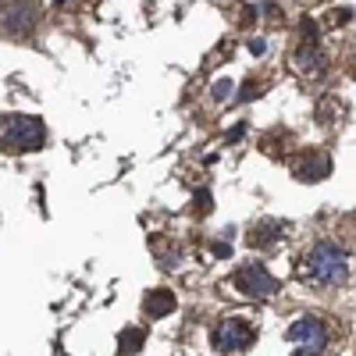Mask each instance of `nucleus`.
I'll list each match as a JSON object with an SVG mask.
<instances>
[{
	"mask_svg": "<svg viewBox=\"0 0 356 356\" xmlns=\"http://www.w3.org/2000/svg\"><path fill=\"white\" fill-rule=\"evenodd\" d=\"M303 275L314 285H342L349 278V257L335 243H321L310 250V257L303 264Z\"/></svg>",
	"mask_w": 356,
	"mask_h": 356,
	"instance_id": "nucleus-1",
	"label": "nucleus"
},
{
	"mask_svg": "<svg viewBox=\"0 0 356 356\" xmlns=\"http://www.w3.org/2000/svg\"><path fill=\"white\" fill-rule=\"evenodd\" d=\"M47 143V129L40 118H29V114H8L0 118V146L15 154H29V150H40Z\"/></svg>",
	"mask_w": 356,
	"mask_h": 356,
	"instance_id": "nucleus-2",
	"label": "nucleus"
},
{
	"mask_svg": "<svg viewBox=\"0 0 356 356\" xmlns=\"http://www.w3.org/2000/svg\"><path fill=\"white\" fill-rule=\"evenodd\" d=\"M40 25L36 0H4L0 4V36L4 40H29Z\"/></svg>",
	"mask_w": 356,
	"mask_h": 356,
	"instance_id": "nucleus-3",
	"label": "nucleus"
},
{
	"mask_svg": "<svg viewBox=\"0 0 356 356\" xmlns=\"http://www.w3.org/2000/svg\"><path fill=\"white\" fill-rule=\"evenodd\" d=\"M285 339L296 346V356H324V349H328V342H332L328 324H324L321 317H300V321H292Z\"/></svg>",
	"mask_w": 356,
	"mask_h": 356,
	"instance_id": "nucleus-4",
	"label": "nucleus"
},
{
	"mask_svg": "<svg viewBox=\"0 0 356 356\" xmlns=\"http://www.w3.org/2000/svg\"><path fill=\"white\" fill-rule=\"evenodd\" d=\"M253 335H257V332L250 328V321H243V317H225V321L214 324L211 346H214L218 353H243V349L253 346Z\"/></svg>",
	"mask_w": 356,
	"mask_h": 356,
	"instance_id": "nucleus-5",
	"label": "nucleus"
},
{
	"mask_svg": "<svg viewBox=\"0 0 356 356\" xmlns=\"http://www.w3.org/2000/svg\"><path fill=\"white\" fill-rule=\"evenodd\" d=\"M232 285L239 289L243 296H250V300H264V296H271V292L278 289V278L267 271L264 264L250 260V264H243L239 271L232 275Z\"/></svg>",
	"mask_w": 356,
	"mask_h": 356,
	"instance_id": "nucleus-6",
	"label": "nucleus"
},
{
	"mask_svg": "<svg viewBox=\"0 0 356 356\" xmlns=\"http://www.w3.org/2000/svg\"><path fill=\"white\" fill-rule=\"evenodd\" d=\"M292 175H296V182H321V178H328L332 175V157L324 154V150H307L292 161Z\"/></svg>",
	"mask_w": 356,
	"mask_h": 356,
	"instance_id": "nucleus-7",
	"label": "nucleus"
},
{
	"mask_svg": "<svg viewBox=\"0 0 356 356\" xmlns=\"http://www.w3.org/2000/svg\"><path fill=\"white\" fill-rule=\"evenodd\" d=\"M296 68H300L303 75H324V54H321V47H317V40H303L300 47H296Z\"/></svg>",
	"mask_w": 356,
	"mask_h": 356,
	"instance_id": "nucleus-8",
	"label": "nucleus"
},
{
	"mask_svg": "<svg viewBox=\"0 0 356 356\" xmlns=\"http://www.w3.org/2000/svg\"><path fill=\"white\" fill-rule=\"evenodd\" d=\"M175 292L171 289H150L143 296V310H146V317H168V314H175Z\"/></svg>",
	"mask_w": 356,
	"mask_h": 356,
	"instance_id": "nucleus-9",
	"label": "nucleus"
},
{
	"mask_svg": "<svg viewBox=\"0 0 356 356\" xmlns=\"http://www.w3.org/2000/svg\"><path fill=\"white\" fill-rule=\"evenodd\" d=\"M278 235H282V225H278V221H260V225L250 232V243H253V246H267V243H275Z\"/></svg>",
	"mask_w": 356,
	"mask_h": 356,
	"instance_id": "nucleus-10",
	"label": "nucleus"
},
{
	"mask_svg": "<svg viewBox=\"0 0 356 356\" xmlns=\"http://www.w3.org/2000/svg\"><path fill=\"white\" fill-rule=\"evenodd\" d=\"M143 342H146V332H143V328H125L122 339H118V353H122V356H132V353L143 349Z\"/></svg>",
	"mask_w": 356,
	"mask_h": 356,
	"instance_id": "nucleus-11",
	"label": "nucleus"
},
{
	"mask_svg": "<svg viewBox=\"0 0 356 356\" xmlns=\"http://www.w3.org/2000/svg\"><path fill=\"white\" fill-rule=\"evenodd\" d=\"M232 93V82L228 79H221V82H214V100H225Z\"/></svg>",
	"mask_w": 356,
	"mask_h": 356,
	"instance_id": "nucleus-12",
	"label": "nucleus"
},
{
	"mask_svg": "<svg viewBox=\"0 0 356 356\" xmlns=\"http://www.w3.org/2000/svg\"><path fill=\"white\" fill-rule=\"evenodd\" d=\"M207 211H211V196L200 193V196H196V214H207Z\"/></svg>",
	"mask_w": 356,
	"mask_h": 356,
	"instance_id": "nucleus-13",
	"label": "nucleus"
},
{
	"mask_svg": "<svg viewBox=\"0 0 356 356\" xmlns=\"http://www.w3.org/2000/svg\"><path fill=\"white\" fill-rule=\"evenodd\" d=\"M260 93H264V86H257V82H253V86H250V82L243 86V100H250V97H260Z\"/></svg>",
	"mask_w": 356,
	"mask_h": 356,
	"instance_id": "nucleus-14",
	"label": "nucleus"
},
{
	"mask_svg": "<svg viewBox=\"0 0 356 356\" xmlns=\"http://www.w3.org/2000/svg\"><path fill=\"white\" fill-rule=\"evenodd\" d=\"M346 18H353V11H349V8H339V11H332V22H335V25H346Z\"/></svg>",
	"mask_w": 356,
	"mask_h": 356,
	"instance_id": "nucleus-15",
	"label": "nucleus"
},
{
	"mask_svg": "<svg viewBox=\"0 0 356 356\" xmlns=\"http://www.w3.org/2000/svg\"><path fill=\"white\" fill-rule=\"evenodd\" d=\"M214 253H218V257H232V246H228V243H214Z\"/></svg>",
	"mask_w": 356,
	"mask_h": 356,
	"instance_id": "nucleus-16",
	"label": "nucleus"
}]
</instances>
